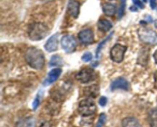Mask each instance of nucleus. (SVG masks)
<instances>
[{
	"label": "nucleus",
	"mask_w": 157,
	"mask_h": 127,
	"mask_svg": "<svg viewBox=\"0 0 157 127\" xmlns=\"http://www.w3.org/2000/svg\"><path fill=\"white\" fill-rule=\"evenodd\" d=\"M153 58H154L155 62H156V63L157 64V50L155 51L154 54H153Z\"/></svg>",
	"instance_id": "28"
},
{
	"label": "nucleus",
	"mask_w": 157,
	"mask_h": 127,
	"mask_svg": "<svg viewBox=\"0 0 157 127\" xmlns=\"http://www.w3.org/2000/svg\"><path fill=\"white\" fill-rule=\"evenodd\" d=\"M16 127H35V120L33 117H26L16 123Z\"/></svg>",
	"instance_id": "14"
},
{
	"label": "nucleus",
	"mask_w": 157,
	"mask_h": 127,
	"mask_svg": "<svg viewBox=\"0 0 157 127\" xmlns=\"http://www.w3.org/2000/svg\"><path fill=\"white\" fill-rule=\"evenodd\" d=\"M97 111L94 102L90 99L81 101L78 105V112L83 117H90L94 115Z\"/></svg>",
	"instance_id": "3"
},
{
	"label": "nucleus",
	"mask_w": 157,
	"mask_h": 127,
	"mask_svg": "<svg viewBox=\"0 0 157 127\" xmlns=\"http://www.w3.org/2000/svg\"><path fill=\"white\" fill-rule=\"evenodd\" d=\"M61 69H52L48 75V77L46 78V79L44 82V85L47 86V85H51V84H53L54 82H56L58 79V78L60 77L61 74Z\"/></svg>",
	"instance_id": "11"
},
{
	"label": "nucleus",
	"mask_w": 157,
	"mask_h": 127,
	"mask_svg": "<svg viewBox=\"0 0 157 127\" xmlns=\"http://www.w3.org/2000/svg\"><path fill=\"white\" fill-rule=\"evenodd\" d=\"M107 103V98L106 97H101V98H100L99 104L101 106H102V107L106 106Z\"/></svg>",
	"instance_id": "24"
},
{
	"label": "nucleus",
	"mask_w": 157,
	"mask_h": 127,
	"mask_svg": "<svg viewBox=\"0 0 157 127\" xmlns=\"http://www.w3.org/2000/svg\"><path fill=\"white\" fill-rule=\"evenodd\" d=\"M67 11L70 15L77 18L80 13V4L76 0H70L67 5Z\"/></svg>",
	"instance_id": "12"
},
{
	"label": "nucleus",
	"mask_w": 157,
	"mask_h": 127,
	"mask_svg": "<svg viewBox=\"0 0 157 127\" xmlns=\"http://www.w3.org/2000/svg\"><path fill=\"white\" fill-rule=\"evenodd\" d=\"M48 33V29L41 23H35L29 27V37L34 41H38L44 39Z\"/></svg>",
	"instance_id": "2"
},
{
	"label": "nucleus",
	"mask_w": 157,
	"mask_h": 127,
	"mask_svg": "<svg viewBox=\"0 0 157 127\" xmlns=\"http://www.w3.org/2000/svg\"><path fill=\"white\" fill-rule=\"evenodd\" d=\"M155 26H156V27L157 28V20L155 21Z\"/></svg>",
	"instance_id": "29"
},
{
	"label": "nucleus",
	"mask_w": 157,
	"mask_h": 127,
	"mask_svg": "<svg viewBox=\"0 0 157 127\" xmlns=\"http://www.w3.org/2000/svg\"><path fill=\"white\" fill-rule=\"evenodd\" d=\"M148 120L150 127H157V108H153L149 112Z\"/></svg>",
	"instance_id": "16"
},
{
	"label": "nucleus",
	"mask_w": 157,
	"mask_h": 127,
	"mask_svg": "<svg viewBox=\"0 0 157 127\" xmlns=\"http://www.w3.org/2000/svg\"><path fill=\"white\" fill-rule=\"evenodd\" d=\"M58 34H54L49 38L44 45V48L49 53H52L58 50Z\"/></svg>",
	"instance_id": "10"
},
{
	"label": "nucleus",
	"mask_w": 157,
	"mask_h": 127,
	"mask_svg": "<svg viewBox=\"0 0 157 127\" xmlns=\"http://www.w3.org/2000/svg\"><path fill=\"white\" fill-rule=\"evenodd\" d=\"M150 6L152 9H156L157 8L156 0H150Z\"/></svg>",
	"instance_id": "26"
},
{
	"label": "nucleus",
	"mask_w": 157,
	"mask_h": 127,
	"mask_svg": "<svg viewBox=\"0 0 157 127\" xmlns=\"http://www.w3.org/2000/svg\"><path fill=\"white\" fill-rule=\"evenodd\" d=\"M110 88L112 91L117 89H123L125 91H128L130 89V83L124 78H118L115 79L110 85Z\"/></svg>",
	"instance_id": "8"
},
{
	"label": "nucleus",
	"mask_w": 157,
	"mask_h": 127,
	"mask_svg": "<svg viewBox=\"0 0 157 127\" xmlns=\"http://www.w3.org/2000/svg\"><path fill=\"white\" fill-rule=\"evenodd\" d=\"M76 79L83 84L89 83L96 79V74L91 69L85 68L81 69L76 75Z\"/></svg>",
	"instance_id": "6"
},
{
	"label": "nucleus",
	"mask_w": 157,
	"mask_h": 127,
	"mask_svg": "<svg viewBox=\"0 0 157 127\" xmlns=\"http://www.w3.org/2000/svg\"><path fill=\"white\" fill-rule=\"evenodd\" d=\"M92 59V54L90 52H87L82 56V60L84 62H90Z\"/></svg>",
	"instance_id": "22"
},
{
	"label": "nucleus",
	"mask_w": 157,
	"mask_h": 127,
	"mask_svg": "<svg viewBox=\"0 0 157 127\" xmlns=\"http://www.w3.org/2000/svg\"><path fill=\"white\" fill-rule=\"evenodd\" d=\"M112 34H111L109 35V36L107 37L106 38L105 40H104V41H103L102 42H101V44H100L99 45H98V49H97V52H96V55H97V57H98V58L100 56V53H101V50H102V49H103V47H104V46L105 45L106 43H107V41H109V39H110V38H111Z\"/></svg>",
	"instance_id": "20"
},
{
	"label": "nucleus",
	"mask_w": 157,
	"mask_h": 127,
	"mask_svg": "<svg viewBox=\"0 0 157 127\" xmlns=\"http://www.w3.org/2000/svg\"><path fill=\"white\" fill-rule=\"evenodd\" d=\"M154 80H155V87H156V88L157 89V71L155 72Z\"/></svg>",
	"instance_id": "27"
},
{
	"label": "nucleus",
	"mask_w": 157,
	"mask_h": 127,
	"mask_svg": "<svg viewBox=\"0 0 157 127\" xmlns=\"http://www.w3.org/2000/svg\"><path fill=\"white\" fill-rule=\"evenodd\" d=\"M98 27L99 30L102 31H108L112 27V23L106 19H101L98 23Z\"/></svg>",
	"instance_id": "17"
},
{
	"label": "nucleus",
	"mask_w": 157,
	"mask_h": 127,
	"mask_svg": "<svg viewBox=\"0 0 157 127\" xmlns=\"http://www.w3.org/2000/svg\"><path fill=\"white\" fill-rule=\"evenodd\" d=\"M127 51V47L117 44L110 50V58L115 62H121L124 60V54Z\"/></svg>",
	"instance_id": "5"
},
{
	"label": "nucleus",
	"mask_w": 157,
	"mask_h": 127,
	"mask_svg": "<svg viewBox=\"0 0 157 127\" xmlns=\"http://www.w3.org/2000/svg\"><path fill=\"white\" fill-rule=\"evenodd\" d=\"M140 39L141 41L150 45H156L157 44V34L153 30L149 28H141L138 32Z\"/></svg>",
	"instance_id": "4"
},
{
	"label": "nucleus",
	"mask_w": 157,
	"mask_h": 127,
	"mask_svg": "<svg viewBox=\"0 0 157 127\" xmlns=\"http://www.w3.org/2000/svg\"><path fill=\"white\" fill-rule=\"evenodd\" d=\"M78 37L84 44H91L94 42V33L90 29L81 30L78 34Z\"/></svg>",
	"instance_id": "9"
},
{
	"label": "nucleus",
	"mask_w": 157,
	"mask_h": 127,
	"mask_svg": "<svg viewBox=\"0 0 157 127\" xmlns=\"http://www.w3.org/2000/svg\"><path fill=\"white\" fill-rule=\"evenodd\" d=\"M104 14L107 16H113L116 13V6L111 3H106L103 7Z\"/></svg>",
	"instance_id": "18"
},
{
	"label": "nucleus",
	"mask_w": 157,
	"mask_h": 127,
	"mask_svg": "<svg viewBox=\"0 0 157 127\" xmlns=\"http://www.w3.org/2000/svg\"><path fill=\"white\" fill-rule=\"evenodd\" d=\"M27 63L35 69H41L44 64V56L41 50L36 47H31L25 53Z\"/></svg>",
	"instance_id": "1"
},
{
	"label": "nucleus",
	"mask_w": 157,
	"mask_h": 127,
	"mask_svg": "<svg viewBox=\"0 0 157 127\" xmlns=\"http://www.w3.org/2000/svg\"><path fill=\"white\" fill-rule=\"evenodd\" d=\"M39 103H40L39 97H37L35 99V101H34L33 104H32V107H33V109L34 110H36L37 108H38V105H39Z\"/></svg>",
	"instance_id": "25"
},
{
	"label": "nucleus",
	"mask_w": 157,
	"mask_h": 127,
	"mask_svg": "<svg viewBox=\"0 0 157 127\" xmlns=\"http://www.w3.org/2000/svg\"><path fill=\"white\" fill-rule=\"evenodd\" d=\"M84 94L90 98H95L99 94V87L96 85L86 87L84 88Z\"/></svg>",
	"instance_id": "13"
},
{
	"label": "nucleus",
	"mask_w": 157,
	"mask_h": 127,
	"mask_svg": "<svg viewBox=\"0 0 157 127\" xmlns=\"http://www.w3.org/2000/svg\"><path fill=\"white\" fill-rule=\"evenodd\" d=\"M106 120H107V117H106L105 114H101L99 117V120H98V124H97L96 127H103L106 123Z\"/></svg>",
	"instance_id": "21"
},
{
	"label": "nucleus",
	"mask_w": 157,
	"mask_h": 127,
	"mask_svg": "<svg viewBox=\"0 0 157 127\" xmlns=\"http://www.w3.org/2000/svg\"><path fill=\"white\" fill-rule=\"evenodd\" d=\"M123 127H140L139 121L134 117H126L122 120Z\"/></svg>",
	"instance_id": "15"
},
{
	"label": "nucleus",
	"mask_w": 157,
	"mask_h": 127,
	"mask_svg": "<svg viewBox=\"0 0 157 127\" xmlns=\"http://www.w3.org/2000/svg\"><path fill=\"white\" fill-rule=\"evenodd\" d=\"M132 1H133V2L134 3L135 5L137 6L138 8H140V9H144V3L141 2V0H132Z\"/></svg>",
	"instance_id": "23"
},
{
	"label": "nucleus",
	"mask_w": 157,
	"mask_h": 127,
	"mask_svg": "<svg viewBox=\"0 0 157 127\" xmlns=\"http://www.w3.org/2000/svg\"><path fill=\"white\" fill-rule=\"evenodd\" d=\"M62 64V59L58 55H55L52 57L50 61V66H58Z\"/></svg>",
	"instance_id": "19"
},
{
	"label": "nucleus",
	"mask_w": 157,
	"mask_h": 127,
	"mask_svg": "<svg viewBox=\"0 0 157 127\" xmlns=\"http://www.w3.org/2000/svg\"><path fill=\"white\" fill-rule=\"evenodd\" d=\"M61 47L66 53H71L77 47V42L75 38L71 35L64 36L61 41Z\"/></svg>",
	"instance_id": "7"
}]
</instances>
